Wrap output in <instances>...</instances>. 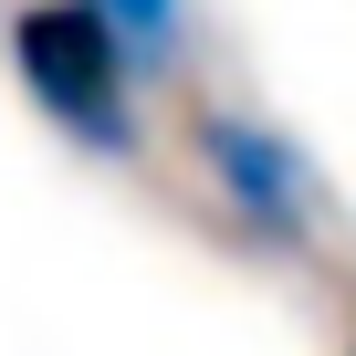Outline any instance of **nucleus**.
<instances>
[{
	"label": "nucleus",
	"mask_w": 356,
	"mask_h": 356,
	"mask_svg": "<svg viewBox=\"0 0 356 356\" xmlns=\"http://www.w3.org/2000/svg\"><path fill=\"white\" fill-rule=\"evenodd\" d=\"M189 147H200V178L220 189V210H231L262 252H304V231H314V157H304L273 115H252V105H200Z\"/></svg>",
	"instance_id": "obj_2"
},
{
	"label": "nucleus",
	"mask_w": 356,
	"mask_h": 356,
	"mask_svg": "<svg viewBox=\"0 0 356 356\" xmlns=\"http://www.w3.org/2000/svg\"><path fill=\"white\" fill-rule=\"evenodd\" d=\"M11 74L84 157H136V63L105 32L95 0H22L11 11Z\"/></svg>",
	"instance_id": "obj_1"
},
{
	"label": "nucleus",
	"mask_w": 356,
	"mask_h": 356,
	"mask_svg": "<svg viewBox=\"0 0 356 356\" xmlns=\"http://www.w3.org/2000/svg\"><path fill=\"white\" fill-rule=\"evenodd\" d=\"M105 32L126 42L136 74H178V53H189V0H95Z\"/></svg>",
	"instance_id": "obj_3"
}]
</instances>
